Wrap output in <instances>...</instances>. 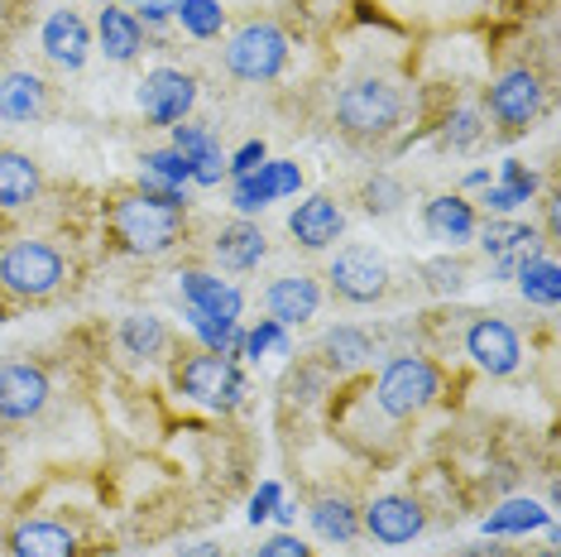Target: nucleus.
<instances>
[{"label":"nucleus","mask_w":561,"mask_h":557,"mask_svg":"<svg viewBox=\"0 0 561 557\" xmlns=\"http://www.w3.org/2000/svg\"><path fill=\"white\" fill-rule=\"evenodd\" d=\"M264 159H270V149H264V139H250V145H240V149H236V155L226 159V163H231V173H236V179H245V173H254Z\"/></svg>","instance_id":"obj_39"},{"label":"nucleus","mask_w":561,"mask_h":557,"mask_svg":"<svg viewBox=\"0 0 561 557\" xmlns=\"http://www.w3.org/2000/svg\"><path fill=\"white\" fill-rule=\"evenodd\" d=\"M48 403V375L30 361H10L0 365V418L5 423H24V418H39Z\"/></svg>","instance_id":"obj_13"},{"label":"nucleus","mask_w":561,"mask_h":557,"mask_svg":"<svg viewBox=\"0 0 561 557\" xmlns=\"http://www.w3.org/2000/svg\"><path fill=\"white\" fill-rule=\"evenodd\" d=\"M476 231H480L484 255H494V274L500 278H514L523 260L538 255V231L523 221H484Z\"/></svg>","instance_id":"obj_16"},{"label":"nucleus","mask_w":561,"mask_h":557,"mask_svg":"<svg viewBox=\"0 0 561 557\" xmlns=\"http://www.w3.org/2000/svg\"><path fill=\"white\" fill-rule=\"evenodd\" d=\"M139 10H145V20L149 24H159V20H169V15H178V5H183V0H135ZM139 20V24H145Z\"/></svg>","instance_id":"obj_41"},{"label":"nucleus","mask_w":561,"mask_h":557,"mask_svg":"<svg viewBox=\"0 0 561 557\" xmlns=\"http://www.w3.org/2000/svg\"><path fill=\"white\" fill-rule=\"evenodd\" d=\"M360 528L375 543L399 548V543H413L417 534H423L427 514H423V504H417L413 496H379V500H369L360 510Z\"/></svg>","instance_id":"obj_10"},{"label":"nucleus","mask_w":561,"mask_h":557,"mask_svg":"<svg viewBox=\"0 0 561 557\" xmlns=\"http://www.w3.org/2000/svg\"><path fill=\"white\" fill-rule=\"evenodd\" d=\"M461 557H514V553L500 548V543H480V548H466Z\"/></svg>","instance_id":"obj_43"},{"label":"nucleus","mask_w":561,"mask_h":557,"mask_svg":"<svg viewBox=\"0 0 561 557\" xmlns=\"http://www.w3.org/2000/svg\"><path fill=\"white\" fill-rule=\"evenodd\" d=\"M288 68V34L270 20H250L226 39V72L240 82H274Z\"/></svg>","instance_id":"obj_5"},{"label":"nucleus","mask_w":561,"mask_h":557,"mask_svg":"<svg viewBox=\"0 0 561 557\" xmlns=\"http://www.w3.org/2000/svg\"><path fill=\"white\" fill-rule=\"evenodd\" d=\"M278 500H284V490L274 486V480H264L260 490H254V500H250V524H260V519H270L278 510Z\"/></svg>","instance_id":"obj_40"},{"label":"nucleus","mask_w":561,"mask_h":557,"mask_svg":"<svg viewBox=\"0 0 561 557\" xmlns=\"http://www.w3.org/2000/svg\"><path fill=\"white\" fill-rule=\"evenodd\" d=\"M44 54L68 72H78L87 62V54H92V30H87V20L78 10H58V15L44 20Z\"/></svg>","instance_id":"obj_18"},{"label":"nucleus","mask_w":561,"mask_h":557,"mask_svg":"<svg viewBox=\"0 0 561 557\" xmlns=\"http://www.w3.org/2000/svg\"><path fill=\"white\" fill-rule=\"evenodd\" d=\"M111 231L130 255H169L183 240V207H169L149 193H125L111 202Z\"/></svg>","instance_id":"obj_1"},{"label":"nucleus","mask_w":561,"mask_h":557,"mask_svg":"<svg viewBox=\"0 0 561 557\" xmlns=\"http://www.w3.org/2000/svg\"><path fill=\"white\" fill-rule=\"evenodd\" d=\"M302 187V169L298 163H288V159H264L254 173H245V179H236V193H231V202H236V212H264L270 202H278V197H293Z\"/></svg>","instance_id":"obj_12"},{"label":"nucleus","mask_w":561,"mask_h":557,"mask_svg":"<svg viewBox=\"0 0 561 557\" xmlns=\"http://www.w3.org/2000/svg\"><path fill=\"white\" fill-rule=\"evenodd\" d=\"M369 356H375V341H369L360 327H331L322 337V361H327V371H336V375L360 371Z\"/></svg>","instance_id":"obj_25"},{"label":"nucleus","mask_w":561,"mask_h":557,"mask_svg":"<svg viewBox=\"0 0 561 557\" xmlns=\"http://www.w3.org/2000/svg\"><path fill=\"white\" fill-rule=\"evenodd\" d=\"M211 250H216V260H221L226 270L245 274V270H254V264L270 255V236H264L254 221H231V226H221V231H216Z\"/></svg>","instance_id":"obj_23"},{"label":"nucleus","mask_w":561,"mask_h":557,"mask_svg":"<svg viewBox=\"0 0 561 557\" xmlns=\"http://www.w3.org/2000/svg\"><path fill=\"white\" fill-rule=\"evenodd\" d=\"M322 308V284L312 274H284L264 288V312L278 322V327H302L317 318Z\"/></svg>","instance_id":"obj_15"},{"label":"nucleus","mask_w":561,"mask_h":557,"mask_svg":"<svg viewBox=\"0 0 561 557\" xmlns=\"http://www.w3.org/2000/svg\"><path fill=\"white\" fill-rule=\"evenodd\" d=\"M178 294H183V312H197V318H211V322H236L240 308H245V298H240L236 284L211 278L202 270L178 274Z\"/></svg>","instance_id":"obj_14"},{"label":"nucleus","mask_w":561,"mask_h":557,"mask_svg":"<svg viewBox=\"0 0 561 557\" xmlns=\"http://www.w3.org/2000/svg\"><path fill=\"white\" fill-rule=\"evenodd\" d=\"M288 356V327H278L274 318H264L260 327H254V332H245V356Z\"/></svg>","instance_id":"obj_31"},{"label":"nucleus","mask_w":561,"mask_h":557,"mask_svg":"<svg viewBox=\"0 0 561 557\" xmlns=\"http://www.w3.org/2000/svg\"><path fill=\"white\" fill-rule=\"evenodd\" d=\"M484 207H490V212H500V217H504V212H514L518 207V197L514 193H508V187H500V183H494V187H484Z\"/></svg>","instance_id":"obj_42"},{"label":"nucleus","mask_w":561,"mask_h":557,"mask_svg":"<svg viewBox=\"0 0 561 557\" xmlns=\"http://www.w3.org/2000/svg\"><path fill=\"white\" fill-rule=\"evenodd\" d=\"M490 116L504 130H528L542 116V78L533 68H508L500 82L490 87Z\"/></svg>","instance_id":"obj_9"},{"label":"nucleus","mask_w":561,"mask_h":557,"mask_svg":"<svg viewBox=\"0 0 561 557\" xmlns=\"http://www.w3.org/2000/svg\"><path fill=\"white\" fill-rule=\"evenodd\" d=\"M10 553L15 557H78V534L54 519H20L10 528Z\"/></svg>","instance_id":"obj_19"},{"label":"nucleus","mask_w":561,"mask_h":557,"mask_svg":"<svg viewBox=\"0 0 561 557\" xmlns=\"http://www.w3.org/2000/svg\"><path fill=\"white\" fill-rule=\"evenodd\" d=\"M403 202V183L389 179V173H375V179L365 183V212L369 217H385V212H393Z\"/></svg>","instance_id":"obj_32"},{"label":"nucleus","mask_w":561,"mask_h":557,"mask_svg":"<svg viewBox=\"0 0 561 557\" xmlns=\"http://www.w3.org/2000/svg\"><path fill=\"white\" fill-rule=\"evenodd\" d=\"M0 466H5V457H0Z\"/></svg>","instance_id":"obj_47"},{"label":"nucleus","mask_w":561,"mask_h":557,"mask_svg":"<svg viewBox=\"0 0 561 557\" xmlns=\"http://www.w3.org/2000/svg\"><path fill=\"white\" fill-rule=\"evenodd\" d=\"M327 278H331V288H336V298H346V303H379L389 294V264L369 246L336 250Z\"/></svg>","instance_id":"obj_7"},{"label":"nucleus","mask_w":561,"mask_h":557,"mask_svg":"<svg viewBox=\"0 0 561 557\" xmlns=\"http://www.w3.org/2000/svg\"><path fill=\"white\" fill-rule=\"evenodd\" d=\"M423 274H427V284L437 288V294H456V288L466 284V264L461 260H432V264H423Z\"/></svg>","instance_id":"obj_35"},{"label":"nucleus","mask_w":561,"mask_h":557,"mask_svg":"<svg viewBox=\"0 0 561 557\" xmlns=\"http://www.w3.org/2000/svg\"><path fill=\"white\" fill-rule=\"evenodd\" d=\"M193 101H197V78L183 68H154L139 82V111H145V121L169 125V130L193 111Z\"/></svg>","instance_id":"obj_8"},{"label":"nucleus","mask_w":561,"mask_h":557,"mask_svg":"<svg viewBox=\"0 0 561 557\" xmlns=\"http://www.w3.org/2000/svg\"><path fill=\"white\" fill-rule=\"evenodd\" d=\"M466 356L490 375H514L523 361V341L504 318H476L466 327Z\"/></svg>","instance_id":"obj_11"},{"label":"nucleus","mask_w":561,"mask_h":557,"mask_svg":"<svg viewBox=\"0 0 561 557\" xmlns=\"http://www.w3.org/2000/svg\"><path fill=\"white\" fill-rule=\"evenodd\" d=\"M178 20H183V30L193 34V39H216L226 24V10L216 5V0H183V5H178Z\"/></svg>","instance_id":"obj_30"},{"label":"nucleus","mask_w":561,"mask_h":557,"mask_svg":"<svg viewBox=\"0 0 561 557\" xmlns=\"http://www.w3.org/2000/svg\"><path fill=\"white\" fill-rule=\"evenodd\" d=\"M173 385L183 389L193 403L216 413H231L245 403V375L236 361H226L221 351H193L173 365Z\"/></svg>","instance_id":"obj_3"},{"label":"nucleus","mask_w":561,"mask_h":557,"mask_svg":"<svg viewBox=\"0 0 561 557\" xmlns=\"http://www.w3.org/2000/svg\"><path fill=\"white\" fill-rule=\"evenodd\" d=\"M288 231L302 250H327L346 231V217H341V207L331 197H308L288 212Z\"/></svg>","instance_id":"obj_17"},{"label":"nucleus","mask_w":561,"mask_h":557,"mask_svg":"<svg viewBox=\"0 0 561 557\" xmlns=\"http://www.w3.org/2000/svg\"><path fill=\"white\" fill-rule=\"evenodd\" d=\"M207 145H216L207 125H173V149H178V155H183V159L202 155V149H207Z\"/></svg>","instance_id":"obj_37"},{"label":"nucleus","mask_w":561,"mask_h":557,"mask_svg":"<svg viewBox=\"0 0 561 557\" xmlns=\"http://www.w3.org/2000/svg\"><path fill=\"white\" fill-rule=\"evenodd\" d=\"M178 557H221V548L216 543H193V548H183Z\"/></svg>","instance_id":"obj_44"},{"label":"nucleus","mask_w":561,"mask_h":557,"mask_svg":"<svg viewBox=\"0 0 561 557\" xmlns=\"http://www.w3.org/2000/svg\"><path fill=\"white\" fill-rule=\"evenodd\" d=\"M62 278H68V260L48 240L24 236L0 250V294L20 298V303H39L48 294H58Z\"/></svg>","instance_id":"obj_2"},{"label":"nucleus","mask_w":561,"mask_h":557,"mask_svg":"<svg viewBox=\"0 0 561 557\" xmlns=\"http://www.w3.org/2000/svg\"><path fill=\"white\" fill-rule=\"evenodd\" d=\"M403 121V96L389 78H360L336 96V125L351 139H385Z\"/></svg>","instance_id":"obj_4"},{"label":"nucleus","mask_w":561,"mask_h":557,"mask_svg":"<svg viewBox=\"0 0 561 557\" xmlns=\"http://www.w3.org/2000/svg\"><path fill=\"white\" fill-rule=\"evenodd\" d=\"M274 519H278V524H284V528H288V524H293V504H284V500H278V510H274Z\"/></svg>","instance_id":"obj_45"},{"label":"nucleus","mask_w":561,"mask_h":557,"mask_svg":"<svg viewBox=\"0 0 561 557\" xmlns=\"http://www.w3.org/2000/svg\"><path fill=\"white\" fill-rule=\"evenodd\" d=\"M44 187V173L39 163L20 149H0V212H20L39 197Z\"/></svg>","instance_id":"obj_22"},{"label":"nucleus","mask_w":561,"mask_h":557,"mask_svg":"<svg viewBox=\"0 0 561 557\" xmlns=\"http://www.w3.org/2000/svg\"><path fill=\"white\" fill-rule=\"evenodd\" d=\"M187 163H193V183H202V187L221 183V173H231V163H226L221 145H207V149H202V155H193Z\"/></svg>","instance_id":"obj_34"},{"label":"nucleus","mask_w":561,"mask_h":557,"mask_svg":"<svg viewBox=\"0 0 561 557\" xmlns=\"http://www.w3.org/2000/svg\"><path fill=\"white\" fill-rule=\"evenodd\" d=\"M423 226H427V236L432 240H446V246H461V240H476V207H470L466 197H456V193H442V197H432L427 207H423Z\"/></svg>","instance_id":"obj_21"},{"label":"nucleus","mask_w":561,"mask_h":557,"mask_svg":"<svg viewBox=\"0 0 561 557\" xmlns=\"http://www.w3.org/2000/svg\"><path fill=\"white\" fill-rule=\"evenodd\" d=\"M121 346L130 351V356L159 361V356H169V327L159 318H149V312H135V318L121 322Z\"/></svg>","instance_id":"obj_28"},{"label":"nucleus","mask_w":561,"mask_h":557,"mask_svg":"<svg viewBox=\"0 0 561 557\" xmlns=\"http://www.w3.org/2000/svg\"><path fill=\"white\" fill-rule=\"evenodd\" d=\"M96 34H101V54H106L111 62H130L139 48H145V24H139V15H130V10H121V5L101 10Z\"/></svg>","instance_id":"obj_24"},{"label":"nucleus","mask_w":561,"mask_h":557,"mask_svg":"<svg viewBox=\"0 0 561 557\" xmlns=\"http://www.w3.org/2000/svg\"><path fill=\"white\" fill-rule=\"evenodd\" d=\"M106 5H135V0H106Z\"/></svg>","instance_id":"obj_46"},{"label":"nucleus","mask_w":561,"mask_h":557,"mask_svg":"<svg viewBox=\"0 0 561 557\" xmlns=\"http://www.w3.org/2000/svg\"><path fill=\"white\" fill-rule=\"evenodd\" d=\"M504 183L500 187H508V193H514L518 202H528L533 193H538V173H533V169H523V163L518 159H504Z\"/></svg>","instance_id":"obj_36"},{"label":"nucleus","mask_w":561,"mask_h":557,"mask_svg":"<svg viewBox=\"0 0 561 557\" xmlns=\"http://www.w3.org/2000/svg\"><path fill=\"white\" fill-rule=\"evenodd\" d=\"M442 395V375L437 365H432L427 356H399L385 365V375H379V409H385L389 418H413L423 413L432 399Z\"/></svg>","instance_id":"obj_6"},{"label":"nucleus","mask_w":561,"mask_h":557,"mask_svg":"<svg viewBox=\"0 0 561 557\" xmlns=\"http://www.w3.org/2000/svg\"><path fill=\"white\" fill-rule=\"evenodd\" d=\"M48 111V82L39 72H5L0 78V116L15 121V125H30Z\"/></svg>","instance_id":"obj_20"},{"label":"nucleus","mask_w":561,"mask_h":557,"mask_svg":"<svg viewBox=\"0 0 561 557\" xmlns=\"http://www.w3.org/2000/svg\"><path fill=\"white\" fill-rule=\"evenodd\" d=\"M484 135V125H480V111H451V121H446V145L451 149H466V145H476V139Z\"/></svg>","instance_id":"obj_33"},{"label":"nucleus","mask_w":561,"mask_h":557,"mask_svg":"<svg viewBox=\"0 0 561 557\" xmlns=\"http://www.w3.org/2000/svg\"><path fill=\"white\" fill-rule=\"evenodd\" d=\"M312 528L322 534L327 543H355V534H360V510L346 500V496H322V500H312Z\"/></svg>","instance_id":"obj_26"},{"label":"nucleus","mask_w":561,"mask_h":557,"mask_svg":"<svg viewBox=\"0 0 561 557\" xmlns=\"http://www.w3.org/2000/svg\"><path fill=\"white\" fill-rule=\"evenodd\" d=\"M533 528H547V510L538 500H504L484 519V534H533Z\"/></svg>","instance_id":"obj_29"},{"label":"nucleus","mask_w":561,"mask_h":557,"mask_svg":"<svg viewBox=\"0 0 561 557\" xmlns=\"http://www.w3.org/2000/svg\"><path fill=\"white\" fill-rule=\"evenodd\" d=\"M254 557H312V548L302 538H293V534H274V538H264L260 548H254Z\"/></svg>","instance_id":"obj_38"},{"label":"nucleus","mask_w":561,"mask_h":557,"mask_svg":"<svg viewBox=\"0 0 561 557\" xmlns=\"http://www.w3.org/2000/svg\"><path fill=\"white\" fill-rule=\"evenodd\" d=\"M518 288H523V298L528 303H538V308H557L561 303V270H557V260L552 255H528L518 264Z\"/></svg>","instance_id":"obj_27"}]
</instances>
